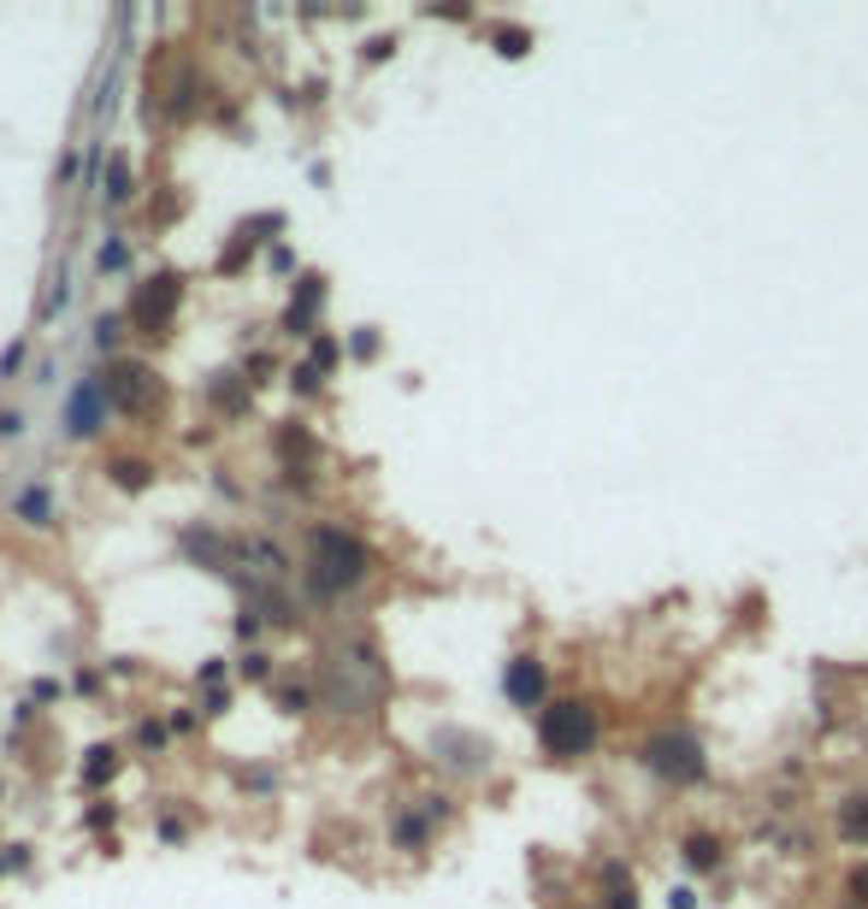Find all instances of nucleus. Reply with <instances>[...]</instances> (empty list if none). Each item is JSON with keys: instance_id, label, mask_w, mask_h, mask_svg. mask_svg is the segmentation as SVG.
Segmentation results:
<instances>
[{"instance_id": "obj_1", "label": "nucleus", "mask_w": 868, "mask_h": 909, "mask_svg": "<svg viewBox=\"0 0 868 909\" xmlns=\"http://www.w3.org/2000/svg\"><path fill=\"white\" fill-rule=\"evenodd\" d=\"M367 579V550L349 538V531H313V585L320 590H349Z\"/></svg>"}, {"instance_id": "obj_2", "label": "nucleus", "mask_w": 868, "mask_h": 909, "mask_svg": "<svg viewBox=\"0 0 868 909\" xmlns=\"http://www.w3.org/2000/svg\"><path fill=\"white\" fill-rule=\"evenodd\" d=\"M538 739L549 756H579V750H591L597 744V709L591 703H549V709L538 715Z\"/></svg>"}, {"instance_id": "obj_3", "label": "nucleus", "mask_w": 868, "mask_h": 909, "mask_svg": "<svg viewBox=\"0 0 868 909\" xmlns=\"http://www.w3.org/2000/svg\"><path fill=\"white\" fill-rule=\"evenodd\" d=\"M178 296H183V278H178V272H160V278H148L136 290V301H130V320L148 331V337H160L166 320H171V308H178Z\"/></svg>"}, {"instance_id": "obj_4", "label": "nucleus", "mask_w": 868, "mask_h": 909, "mask_svg": "<svg viewBox=\"0 0 868 909\" xmlns=\"http://www.w3.org/2000/svg\"><path fill=\"white\" fill-rule=\"evenodd\" d=\"M644 762H650L656 774H668V779H703V750L691 744V739H679V732H662V739H650Z\"/></svg>"}, {"instance_id": "obj_5", "label": "nucleus", "mask_w": 868, "mask_h": 909, "mask_svg": "<svg viewBox=\"0 0 868 909\" xmlns=\"http://www.w3.org/2000/svg\"><path fill=\"white\" fill-rule=\"evenodd\" d=\"M119 408H130V414H142L154 402V372L148 367H112V390H107Z\"/></svg>"}, {"instance_id": "obj_6", "label": "nucleus", "mask_w": 868, "mask_h": 909, "mask_svg": "<svg viewBox=\"0 0 868 909\" xmlns=\"http://www.w3.org/2000/svg\"><path fill=\"white\" fill-rule=\"evenodd\" d=\"M502 685H509V697L520 703V709H532V703L544 697V668L532 656H520V661H509V680Z\"/></svg>"}, {"instance_id": "obj_7", "label": "nucleus", "mask_w": 868, "mask_h": 909, "mask_svg": "<svg viewBox=\"0 0 868 909\" xmlns=\"http://www.w3.org/2000/svg\"><path fill=\"white\" fill-rule=\"evenodd\" d=\"M100 402H107V396H100V384H78V390H71L66 420H71L78 438H83V431H100Z\"/></svg>"}, {"instance_id": "obj_8", "label": "nucleus", "mask_w": 868, "mask_h": 909, "mask_svg": "<svg viewBox=\"0 0 868 909\" xmlns=\"http://www.w3.org/2000/svg\"><path fill=\"white\" fill-rule=\"evenodd\" d=\"M839 833H845L851 845H868V798H851L845 810H839Z\"/></svg>"}, {"instance_id": "obj_9", "label": "nucleus", "mask_w": 868, "mask_h": 909, "mask_svg": "<svg viewBox=\"0 0 868 909\" xmlns=\"http://www.w3.org/2000/svg\"><path fill=\"white\" fill-rule=\"evenodd\" d=\"M325 296V284L320 278H301V296H296V308H289V331H308V320H313V301Z\"/></svg>"}, {"instance_id": "obj_10", "label": "nucleus", "mask_w": 868, "mask_h": 909, "mask_svg": "<svg viewBox=\"0 0 868 909\" xmlns=\"http://www.w3.org/2000/svg\"><path fill=\"white\" fill-rule=\"evenodd\" d=\"M112 768H119V762H112V750H90V762H83V779H90V786H107Z\"/></svg>"}, {"instance_id": "obj_11", "label": "nucleus", "mask_w": 868, "mask_h": 909, "mask_svg": "<svg viewBox=\"0 0 868 909\" xmlns=\"http://www.w3.org/2000/svg\"><path fill=\"white\" fill-rule=\"evenodd\" d=\"M112 479H119L124 490H142L148 485V461H112Z\"/></svg>"}, {"instance_id": "obj_12", "label": "nucleus", "mask_w": 868, "mask_h": 909, "mask_svg": "<svg viewBox=\"0 0 868 909\" xmlns=\"http://www.w3.org/2000/svg\"><path fill=\"white\" fill-rule=\"evenodd\" d=\"M48 509H53L48 490H24V497H19V514H24V519H36V526L48 519Z\"/></svg>"}, {"instance_id": "obj_13", "label": "nucleus", "mask_w": 868, "mask_h": 909, "mask_svg": "<svg viewBox=\"0 0 868 909\" xmlns=\"http://www.w3.org/2000/svg\"><path fill=\"white\" fill-rule=\"evenodd\" d=\"M686 862H691V869H715V862H721V850H715V839H703V833H698V839H691V845H686Z\"/></svg>"}, {"instance_id": "obj_14", "label": "nucleus", "mask_w": 868, "mask_h": 909, "mask_svg": "<svg viewBox=\"0 0 868 909\" xmlns=\"http://www.w3.org/2000/svg\"><path fill=\"white\" fill-rule=\"evenodd\" d=\"M124 195H130V166H124V160H112V166H107V201L119 207Z\"/></svg>"}, {"instance_id": "obj_15", "label": "nucleus", "mask_w": 868, "mask_h": 909, "mask_svg": "<svg viewBox=\"0 0 868 909\" xmlns=\"http://www.w3.org/2000/svg\"><path fill=\"white\" fill-rule=\"evenodd\" d=\"M532 48V36L526 31H497V53H509V60H520V53Z\"/></svg>"}, {"instance_id": "obj_16", "label": "nucleus", "mask_w": 868, "mask_h": 909, "mask_svg": "<svg viewBox=\"0 0 868 909\" xmlns=\"http://www.w3.org/2000/svg\"><path fill=\"white\" fill-rule=\"evenodd\" d=\"M331 360H337V343H325V337H320V343H313V367H320V372H325V367H331Z\"/></svg>"}, {"instance_id": "obj_17", "label": "nucleus", "mask_w": 868, "mask_h": 909, "mask_svg": "<svg viewBox=\"0 0 868 909\" xmlns=\"http://www.w3.org/2000/svg\"><path fill=\"white\" fill-rule=\"evenodd\" d=\"M851 892H857V898L868 904V874H857V880H851Z\"/></svg>"}]
</instances>
